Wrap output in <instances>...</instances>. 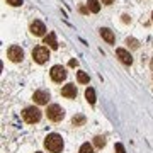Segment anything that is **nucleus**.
<instances>
[{
  "instance_id": "obj_1",
  "label": "nucleus",
  "mask_w": 153,
  "mask_h": 153,
  "mask_svg": "<svg viewBox=\"0 0 153 153\" xmlns=\"http://www.w3.org/2000/svg\"><path fill=\"white\" fill-rule=\"evenodd\" d=\"M63 146H65V143H63V138L60 134H56V133H51L48 136L44 138V148L51 153H61L63 152Z\"/></svg>"
},
{
  "instance_id": "obj_2",
  "label": "nucleus",
  "mask_w": 153,
  "mask_h": 153,
  "mask_svg": "<svg viewBox=\"0 0 153 153\" xmlns=\"http://www.w3.org/2000/svg\"><path fill=\"white\" fill-rule=\"evenodd\" d=\"M22 117H24V121L27 124H36L41 119V111L38 107H26L22 111Z\"/></svg>"
},
{
  "instance_id": "obj_3",
  "label": "nucleus",
  "mask_w": 153,
  "mask_h": 153,
  "mask_svg": "<svg viewBox=\"0 0 153 153\" xmlns=\"http://www.w3.org/2000/svg\"><path fill=\"white\" fill-rule=\"evenodd\" d=\"M46 116H48L49 121H55V123H58V121H61L63 117H65V111H63V107L58 104H51L48 105V109H46Z\"/></svg>"
},
{
  "instance_id": "obj_4",
  "label": "nucleus",
  "mask_w": 153,
  "mask_h": 153,
  "mask_svg": "<svg viewBox=\"0 0 153 153\" xmlns=\"http://www.w3.org/2000/svg\"><path fill=\"white\" fill-rule=\"evenodd\" d=\"M33 60L39 65H43L49 60V49L46 46H38V48L33 49Z\"/></svg>"
},
{
  "instance_id": "obj_5",
  "label": "nucleus",
  "mask_w": 153,
  "mask_h": 153,
  "mask_svg": "<svg viewBox=\"0 0 153 153\" xmlns=\"http://www.w3.org/2000/svg\"><path fill=\"white\" fill-rule=\"evenodd\" d=\"M7 58L10 61H14V63H21L22 60H24V49L21 48V46H10V48L7 49Z\"/></svg>"
},
{
  "instance_id": "obj_6",
  "label": "nucleus",
  "mask_w": 153,
  "mask_h": 153,
  "mask_svg": "<svg viewBox=\"0 0 153 153\" xmlns=\"http://www.w3.org/2000/svg\"><path fill=\"white\" fill-rule=\"evenodd\" d=\"M49 75H51V78H53L55 82H63L66 78V71L61 65H55L51 68V71H49Z\"/></svg>"
},
{
  "instance_id": "obj_7",
  "label": "nucleus",
  "mask_w": 153,
  "mask_h": 153,
  "mask_svg": "<svg viewBox=\"0 0 153 153\" xmlns=\"http://www.w3.org/2000/svg\"><path fill=\"white\" fill-rule=\"evenodd\" d=\"M29 31H31V34L33 36H44L46 34V26H44L41 21H33L31 22V26H29Z\"/></svg>"
},
{
  "instance_id": "obj_8",
  "label": "nucleus",
  "mask_w": 153,
  "mask_h": 153,
  "mask_svg": "<svg viewBox=\"0 0 153 153\" xmlns=\"http://www.w3.org/2000/svg\"><path fill=\"white\" fill-rule=\"evenodd\" d=\"M34 99V102L39 105H46L48 104V100H49V92H46V90H36L33 95Z\"/></svg>"
},
{
  "instance_id": "obj_9",
  "label": "nucleus",
  "mask_w": 153,
  "mask_h": 153,
  "mask_svg": "<svg viewBox=\"0 0 153 153\" xmlns=\"http://www.w3.org/2000/svg\"><path fill=\"white\" fill-rule=\"evenodd\" d=\"M116 55H117L121 63H124V65H133V56L129 55L124 48H117L116 49Z\"/></svg>"
},
{
  "instance_id": "obj_10",
  "label": "nucleus",
  "mask_w": 153,
  "mask_h": 153,
  "mask_svg": "<svg viewBox=\"0 0 153 153\" xmlns=\"http://www.w3.org/2000/svg\"><path fill=\"white\" fill-rule=\"evenodd\" d=\"M61 95L66 99H75L76 97V87L73 85V83H68V85H65V87L61 88Z\"/></svg>"
},
{
  "instance_id": "obj_11",
  "label": "nucleus",
  "mask_w": 153,
  "mask_h": 153,
  "mask_svg": "<svg viewBox=\"0 0 153 153\" xmlns=\"http://www.w3.org/2000/svg\"><path fill=\"white\" fill-rule=\"evenodd\" d=\"M43 43H44V44H48V46H49L51 49H58V41H56L55 33H49L48 36H44Z\"/></svg>"
},
{
  "instance_id": "obj_12",
  "label": "nucleus",
  "mask_w": 153,
  "mask_h": 153,
  "mask_svg": "<svg viewBox=\"0 0 153 153\" xmlns=\"http://www.w3.org/2000/svg\"><path fill=\"white\" fill-rule=\"evenodd\" d=\"M100 36H102V39H105L109 44H114V33H112L111 29L102 27V29H100Z\"/></svg>"
},
{
  "instance_id": "obj_13",
  "label": "nucleus",
  "mask_w": 153,
  "mask_h": 153,
  "mask_svg": "<svg viewBox=\"0 0 153 153\" xmlns=\"http://www.w3.org/2000/svg\"><path fill=\"white\" fill-rule=\"evenodd\" d=\"M85 99H87L88 104H95V90H94L92 87H88L87 90H85Z\"/></svg>"
},
{
  "instance_id": "obj_14",
  "label": "nucleus",
  "mask_w": 153,
  "mask_h": 153,
  "mask_svg": "<svg viewBox=\"0 0 153 153\" xmlns=\"http://www.w3.org/2000/svg\"><path fill=\"white\" fill-rule=\"evenodd\" d=\"M87 5H88V10L94 12V14H97V12L100 10V4H99V0H88Z\"/></svg>"
},
{
  "instance_id": "obj_15",
  "label": "nucleus",
  "mask_w": 153,
  "mask_h": 153,
  "mask_svg": "<svg viewBox=\"0 0 153 153\" xmlns=\"http://www.w3.org/2000/svg\"><path fill=\"white\" fill-rule=\"evenodd\" d=\"M71 123H73V126H83V124H85V116H82V114L73 116Z\"/></svg>"
},
{
  "instance_id": "obj_16",
  "label": "nucleus",
  "mask_w": 153,
  "mask_h": 153,
  "mask_svg": "<svg viewBox=\"0 0 153 153\" xmlns=\"http://www.w3.org/2000/svg\"><path fill=\"white\" fill-rule=\"evenodd\" d=\"M76 80H78L80 83H88L90 78H88V75L85 73V71H78V73H76Z\"/></svg>"
},
{
  "instance_id": "obj_17",
  "label": "nucleus",
  "mask_w": 153,
  "mask_h": 153,
  "mask_svg": "<svg viewBox=\"0 0 153 153\" xmlns=\"http://www.w3.org/2000/svg\"><path fill=\"white\" fill-rule=\"evenodd\" d=\"M78 153H94V146L90 143H83L80 146V150H78Z\"/></svg>"
},
{
  "instance_id": "obj_18",
  "label": "nucleus",
  "mask_w": 153,
  "mask_h": 153,
  "mask_svg": "<svg viewBox=\"0 0 153 153\" xmlns=\"http://www.w3.org/2000/svg\"><path fill=\"white\" fill-rule=\"evenodd\" d=\"M94 145L97 148H104L105 146V138L104 136H95L94 138Z\"/></svg>"
},
{
  "instance_id": "obj_19",
  "label": "nucleus",
  "mask_w": 153,
  "mask_h": 153,
  "mask_svg": "<svg viewBox=\"0 0 153 153\" xmlns=\"http://www.w3.org/2000/svg\"><path fill=\"white\" fill-rule=\"evenodd\" d=\"M126 44H128L129 48H133V49H138V48H140V43H138L136 39H133V38H128V39H126Z\"/></svg>"
},
{
  "instance_id": "obj_20",
  "label": "nucleus",
  "mask_w": 153,
  "mask_h": 153,
  "mask_svg": "<svg viewBox=\"0 0 153 153\" xmlns=\"http://www.w3.org/2000/svg\"><path fill=\"white\" fill-rule=\"evenodd\" d=\"M5 2L12 7H21L22 5V0H5Z\"/></svg>"
},
{
  "instance_id": "obj_21",
  "label": "nucleus",
  "mask_w": 153,
  "mask_h": 153,
  "mask_svg": "<svg viewBox=\"0 0 153 153\" xmlns=\"http://www.w3.org/2000/svg\"><path fill=\"white\" fill-rule=\"evenodd\" d=\"M114 153H126L124 146L121 145V143H116V146H114Z\"/></svg>"
},
{
  "instance_id": "obj_22",
  "label": "nucleus",
  "mask_w": 153,
  "mask_h": 153,
  "mask_svg": "<svg viewBox=\"0 0 153 153\" xmlns=\"http://www.w3.org/2000/svg\"><path fill=\"white\" fill-rule=\"evenodd\" d=\"M123 22H126V24H128V22H131V17L128 16V14H123Z\"/></svg>"
},
{
  "instance_id": "obj_23",
  "label": "nucleus",
  "mask_w": 153,
  "mask_h": 153,
  "mask_svg": "<svg viewBox=\"0 0 153 153\" xmlns=\"http://www.w3.org/2000/svg\"><path fill=\"white\" fill-rule=\"evenodd\" d=\"M100 2H102L104 5H112V4H114V0H100Z\"/></svg>"
},
{
  "instance_id": "obj_24",
  "label": "nucleus",
  "mask_w": 153,
  "mask_h": 153,
  "mask_svg": "<svg viewBox=\"0 0 153 153\" xmlns=\"http://www.w3.org/2000/svg\"><path fill=\"white\" fill-rule=\"evenodd\" d=\"M68 65H70V66H73V68H75V66L78 65V61H76V60H70V61H68Z\"/></svg>"
},
{
  "instance_id": "obj_25",
  "label": "nucleus",
  "mask_w": 153,
  "mask_h": 153,
  "mask_svg": "<svg viewBox=\"0 0 153 153\" xmlns=\"http://www.w3.org/2000/svg\"><path fill=\"white\" fill-rule=\"evenodd\" d=\"M150 66H152V70H153V58H152V63H150Z\"/></svg>"
},
{
  "instance_id": "obj_26",
  "label": "nucleus",
  "mask_w": 153,
  "mask_h": 153,
  "mask_svg": "<svg viewBox=\"0 0 153 153\" xmlns=\"http://www.w3.org/2000/svg\"><path fill=\"white\" fill-rule=\"evenodd\" d=\"M152 21H153V12H152Z\"/></svg>"
},
{
  "instance_id": "obj_27",
  "label": "nucleus",
  "mask_w": 153,
  "mask_h": 153,
  "mask_svg": "<svg viewBox=\"0 0 153 153\" xmlns=\"http://www.w3.org/2000/svg\"><path fill=\"white\" fill-rule=\"evenodd\" d=\"M38 153H39V152H38Z\"/></svg>"
}]
</instances>
